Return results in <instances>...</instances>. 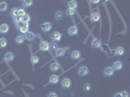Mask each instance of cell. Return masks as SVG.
Returning <instances> with one entry per match:
<instances>
[{
    "instance_id": "1",
    "label": "cell",
    "mask_w": 130,
    "mask_h": 97,
    "mask_svg": "<svg viewBox=\"0 0 130 97\" xmlns=\"http://www.w3.org/2000/svg\"><path fill=\"white\" fill-rule=\"evenodd\" d=\"M39 49H40V51H47L50 50V44H49L48 42L43 41V42L40 43Z\"/></svg>"
},
{
    "instance_id": "2",
    "label": "cell",
    "mask_w": 130,
    "mask_h": 97,
    "mask_svg": "<svg viewBox=\"0 0 130 97\" xmlns=\"http://www.w3.org/2000/svg\"><path fill=\"white\" fill-rule=\"evenodd\" d=\"M51 39L53 41H55V42L61 41V39H62V33H60V32H58V31L53 32V33L51 34Z\"/></svg>"
},
{
    "instance_id": "3",
    "label": "cell",
    "mask_w": 130,
    "mask_h": 97,
    "mask_svg": "<svg viewBox=\"0 0 130 97\" xmlns=\"http://www.w3.org/2000/svg\"><path fill=\"white\" fill-rule=\"evenodd\" d=\"M88 68L86 67V66H81V67H79V69H78V75L80 77H85L86 75L88 74Z\"/></svg>"
},
{
    "instance_id": "4",
    "label": "cell",
    "mask_w": 130,
    "mask_h": 97,
    "mask_svg": "<svg viewBox=\"0 0 130 97\" xmlns=\"http://www.w3.org/2000/svg\"><path fill=\"white\" fill-rule=\"evenodd\" d=\"M69 34L70 35V36H76L77 34H78V28H77V26H70V28H69Z\"/></svg>"
},
{
    "instance_id": "5",
    "label": "cell",
    "mask_w": 130,
    "mask_h": 97,
    "mask_svg": "<svg viewBox=\"0 0 130 97\" xmlns=\"http://www.w3.org/2000/svg\"><path fill=\"white\" fill-rule=\"evenodd\" d=\"M52 23H44L41 24V29L44 31V32H49L52 29Z\"/></svg>"
},
{
    "instance_id": "6",
    "label": "cell",
    "mask_w": 130,
    "mask_h": 97,
    "mask_svg": "<svg viewBox=\"0 0 130 97\" xmlns=\"http://www.w3.org/2000/svg\"><path fill=\"white\" fill-rule=\"evenodd\" d=\"M114 74V70L113 67H107V68H105V70H104V75H105V76L111 77V76H113Z\"/></svg>"
},
{
    "instance_id": "7",
    "label": "cell",
    "mask_w": 130,
    "mask_h": 97,
    "mask_svg": "<svg viewBox=\"0 0 130 97\" xmlns=\"http://www.w3.org/2000/svg\"><path fill=\"white\" fill-rule=\"evenodd\" d=\"M28 27H29L28 23H23V24H22V25L19 27L20 33H24V34H26L27 32L28 31Z\"/></svg>"
},
{
    "instance_id": "8",
    "label": "cell",
    "mask_w": 130,
    "mask_h": 97,
    "mask_svg": "<svg viewBox=\"0 0 130 97\" xmlns=\"http://www.w3.org/2000/svg\"><path fill=\"white\" fill-rule=\"evenodd\" d=\"M70 85H71V81L69 78H66V79H64L62 81V87L63 88H70Z\"/></svg>"
},
{
    "instance_id": "9",
    "label": "cell",
    "mask_w": 130,
    "mask_h": 97,
    "mask_svg": "<svg viewBox=\"0 0 130 97\" xmlns=\"http://www.w3.org/2000/svg\"><path fill=\"white\" fill-rule=\"evenodd\" d=\"M100 18H101L100 13H93V14L91 15V18H90V19H91L92 23H97V21L100 20Z\"/></svg>"
},
{
    "instance_id": "10",
    "label": "cell",
    "mask_w": 130,
    "mask_h": 97,
    "mask_svg": "<svg viewBox=\"0 0 130 97\" xmlns=\"http://www.w3.org/2000/svg\"><path fill=\"white\" fill-rule=\"evenodd\" d=\"M122 67H123V64H122V62H121V61H119V60L115 61V62L114 63V66H113L114 70H116V71L121 70V69H122Z\"/></svg>"
},
{
    "instance_id": "11",
    "label": "cell",
    "mask_w": 130,
    "mask_h": 97,
    "mask_svg": "<svg viewBox=\"0 0 130 97\" xmlns=\"http://www.w3.org/2000/svg\"><path fill=\"white\" fill-rule=\"evenodd\" d=\"M56 53V56L58 57H62L65 55V53H66V50H65V48H58L55 51Z\"/></svg>"
},
{
    "instance_id": "12",
    "label": "cell",
    "mask_w": 130,
    "mask_h": 97,
    "mask_svg": "<svg viewBox=\"0 0 130 97\" xmlns=\"http://www.w3.org/2000/svg\"><path fill=\"white\" fill-rule=\"evenodd\" d=\"M9 29H10L9 25L7 23H3V24L0 25V33H1V34H5V33H7V32L9 31Z\"/></svg>"
},
{
    "instance_id": "13",
    "label": "cell",
    "mask_w": 130,
    "mask_h": 97,
    "mask_svg": "<svg viewBox=\"0 0 130 97\" xmlns=\"http://www.w3.org/2000/svg\"><path fill=\"white\" fill-rule=\"evenodd\" d=\"M25 38L27 40V41H33L34 39H35V35H34V33H32V32H30V31H27V33L25 34Z\"/></svg>"
},
{
    "instance_id": "14",
    "label": "cell",
    "mask_w": 130,
    "mask_h": 97,
    "mask_svg": "<svg viewBox=\"0 0 130 97\" xmlns=\"http://www.w3.org/2000/svg\"><path fill=\"white\" fill-rule=\"evenodd\" d=\"M15 58V55H14V53L13 52H7L5 56H4V59L8 62H11V61H13Z\"/></svg>"
},
{
    "instance_id": "15",
    "label": "cell",
    "mask_w": 130,
    "mask_h": 97,
    "mask_svg": "<svg viewBox=\"0 0 130 97\" xmlns=\"http://www.w3.org/2000/svg\"><path fill=\"white\" fill-rule=\"evenodd\" d=\"M70 57L73 60H77L80 57V51H72L70 53Z\"/></svg>"
},
{
    "instance_id": "16",
    "label": "cell",
    "mask_w": 130,
    "mask_h": 97,
    "mask_svg": "<svg viewBox=\"0 0 130 97\" xmlns=\"http://www.w3.org/2000/svg\"><path fill=\"white\" fill-rule=\"evenodd\" d=\"M58 82H59V76H57V75H52V76L49 78V83H52V84L58 83Z\"/></svg>"
},
{
    "instance_id": "17",
    "label": "cell",
    "mask_w": 130,
    "mask_h": 97,
    "mask_svg": "<svg viewBox=\"0 0 130 97\" xmlns=\"http://www.w3.org/2000/svg\"><path fill=\"white\" fill-rule=\"evenodd\" d=\"M124 52H125V50H124L123 47H117L114 51V53L116 55H123Z\"/></svg>"
},
{
    "instance_id": "18",
    "label": "cell",
    "mask_w": 130,
    "mask_h": 97,
    "mask_svg": "<svg viewBox=\"0 0 130 97\" xmlns=\"http://www.w3.org/2000/svg\"><path fill=\"white\" fill-rule=\"evenodd\" d=\"M100 46H101V41L98 39H94L91 43V47L94 49H98V48H100Z\"/></svg>"
},
{
    "instance_id": "19",
    "label": "cell",
    "mask_w": 130,
    "mask_h": 97,
    "mask_svg": "<svg viewBox=\"0 0 130 97\" xmlns=\"http://www.w3.org/2000/svg\"><path fill=\"white\" fill-rule=\"evenodd\" d=\"M68 6H69V8H70V9H73V10H75L77 8V6H78V4H77V2L75 1V0H70V1L68 3Z\"/></svg>"
},
{
    "instance_id": "20",
    "label": "cell",
    "mask_w": 130,
    "mask_h": 97,
    "mask_svg": "<svg viewBox=\"0 0 130 97\" xmlns=\"http://www.w3.org/2000/svg\"><path fill=\"white\" fill-rule=\"evenodd\" d=\"M25 40H26V38H25V36L24 35H19L17 38H16V43L18 45H22L23 43L25 42Z\"/></svg>"
},
{
    "instance_id": "21",
    "label": "cell",
    "mask_w": 130,
    "mask_h": 97,
    "mask_svg": "<svg viewBox=\"0 0 130 97\" xmlns=\"http://www.w3.org/2000/svg\"><path fill=\"white\" fill-rule=\"evenodd\" d=\"M30 21V16L26 14L24 17H22V23H28Z\"/></svg>"
},
{
    "instance_id": "22",
    "label": "cell",
    "mask_w": 130,
    "mask_h": 97,
    "mask_svg": "<svg viewBox=\"0 0 130 97\" xmlns=\"http://www.w3.org/2000/svg\"><path fill=\"white\" fill-rule=\"evenodd\" d=\"M7 10H8V4L6 2L0 3V11H1V12H6Z\"/></svg>"
},
{
    "instance_id": "23",
    "label": "cell",
    "mask_w": 130,
    "mask_h": 97,
    "mask_svg": "<svg viewBox=\"0 0 130 97\" xmlns=\"http://www.w3.org/2000/svg\"><path fill=\"white\" fill-rule=\"evenodd\" d=\"M59 68H60L59 64H58V63H56V62L52 63L51 65H50V69H51L52 71H58V70H59Z\"/></svg>"
},
{
    "instance_id": "24",
    "label": "cell",
    "mask_w": 130,
    "mask_h": 97,
    "mask_svg": "<svg viewBox=\"0 0 130 97\" xmlns=\"http://www.w3.org/2000/svg\"><path fill=\"white\" fill-rule=\"evenodd\" d=\"M30 62H31L32 64H37V63L39 62V56H37V55H32L31 58H30Z\"/></svg>"
},
{
    "instance_id": "25",
    "label": "cell",
    "mask_w": 130,
    "mask_h": 97,
    "mask_svg": "<svg viewBox=\"0 0 130 97\" xmlns=\"http://www.w3.org/2000/svg\"><path fill=\"white\" fill-rule=\"evenodd\" d=\"M55 18H56V19H58V20H60V19H63V18H64V13L62 12V11H59V12H57V13H56V15H55Z\"/></svg>"
},
{
    "instance_id": "26",
    "label": "cell",
    "mask_w": 130,
    "mask_h": 97,
    "mask_svg": "<svg viewBox=\"0 0 130 97\" xmlns=\"http://www.w3.org/2000/svg\"><path fill=\"white\" fill-rule=\"evenodd\" d=\"M8 44V42L5 38H0V48H5Z\"/></svg>"
},
{
    "instance_id": "27",
    "label": "cell",
    "mask_w": 130,
    "mask_h": 97,
    "mask_svg": "<svg viewBox=\"0 0 130 97\" xmlns=\"http://www.w3.org/2000/svg\"><path fill=\"white\" fill-rule=\"evenodd\" d=\"M14 21H15V23H16V26L19 28L20 27V23H21V21H22V17H19V16L15 17L14 18Z\"/></svg>"
},
{
    "instance_id": "28",
    "label": "cell",
    "mask_w": 130,
    "mask_h": 97,
    "mask_svg": "<svg viewBox=\"0 0 130 97\" xmlns=\"http://www.w3.org/2000/svg\"><path fill=\"white\" fill-rule=\"evenodd\" d=\"M32 3H33L32 0H25V1L23 2V5H24L25 8H28V7H30L32 5Z\"/></svg>"
},
{
    "instance_id": "29",
    "label": "cell",
    "mask_w": 130,
    "mask_h": 97,
    "mask_svg": "<svg viewBox=\"0 0 130 97\" xmlns=\"http://www.w3.org/2000/svg\"><path fill=\"white\" fill-rule=\"evenodd\" d=\"M18 11H19L18 8H13L12 11H11V16H12L13 18L17 17V16H18Z\"/></svg>"
},
{
    "instance_id": "30",
    "label": "cell",
    "mask_w": 130,
    "mask_h": 97,
    "mask_svg": "<svg viewBox=\"0 0 130 97\" xmlns=\"http://www.w3.org/2000/svg\"><path fill=\"white\" fill-rule=\"evenodd\" d=\"M27 13H26V11H25V9H19V11H18V16L19 17H24L25 15H26Z\"/></svg>"
},
{
    "instance_id": "31",
    "label": "cell",
    "mask_w": 130,
    "mask_h": 97,
    "mask_svg": "<svg viewBox=\"0 0 130 97\" xmlns=\"http://www.w3.org/2000/svg\"><path fill=\"white\" fill-rule=\"evenodd\" d=\"M74 13H75V10H73V9H70V8H69L68 10H67V15L68 16H73L74 15Z\"/></svg>"
},
{
    "instance_id": "32",
    "label": "cell",
    "mask_w": 130,
    "mask_h": 97,
    "mask_svg": "<svg viewBox=\"0 0 130 97\" xmlns=\"http://www.w3.org/2000/svg\"><path fill=\"white\" fill-rule=\"evenodd\" d=\"M83 89H84L85 91H89V90H91V84H89V83H86V84H84Z\"/></svg>"
},
{
    "instance_id": "33",
    "label": "cell",
    "mask_w": 130,
    "mask_h": 97,
    "mask_svg": "<svg viewBox=\"0 0 130 97\" xmlns=\"http://www.w3.org/2000/svg\"><path fill=\"white\" fill-rule=\"evenodd\" d=\"M47 97H58V94L56 92H50Z\"/></svg>"
},
{
    "instance_id": "34",
    "label": "cell",
    "mask_w": 130,
    "mask_h": 97,
    "mask_svg": "<svg viewBox=\"0 0 130 97\" xmlns=\"http://www.w3.org/2000/svg\"><path fill=\"white\" fill-rule=\"evenodd\" d=\"M120 94H121V97H129V94L127 91H121Z\"/></svg>"
},
{
    "instance_id": "35",
    "label": "cell",
    "mask_w": 130,
    "mask_h": 97,
    "mask_svg": "<svg viewBox=\"0 0 130 97\" xmlns=\"http://www.w3.org/2000/svg\"><path fill=\"white\" fill-rule=\"evenodd\" d=\"M50 48H51L52 50H55V51H56V50L58 49V46L55 44V43H54V44H51V45H50Z\"/></svg>"
},
{
    "instance_id": "36",
    "label": "cell",
    "mask_w": 130,
    "mask_h": 97,
    "mask_svg": "<svg viewBox=\"0 0 130 97\" xmlns=\"http://www.w3.org/2000/svg\"><path fill=\"white\" fill-rule=\"evenodd\" d=\"M90 1H91L93 4H98V3L101 1V0H90Z\"/></svg>"
},
{
    "instance_id": "37",
    "label": "cell",
    "mask_w": 130,
    "mask_h": 97,
    "mask_svg": "<svg viewBox=\"0 0 130 97\" xmlns=\"http://www.w3.org/2000/svg\"><path fill=\"white\" fill-rule=\"evenodd\" d=\"M114 97H121V94H120V92H117V93H115Z\"/></svg>"
},
{
    "instance_id": "38",
    "label": "cell",
    "mask_w": 130,
    "mask_h": 97,
    "mask_svg": "<svg viewBox=\"0 0 130 97\" xmlns=\"http://www.w3.org/2000/svg\"><path fill=\"white\" fill-rule=\"evenodd\" d=\"M20 1H25V0H20Z\"/></svg>"
}]
</instances>
